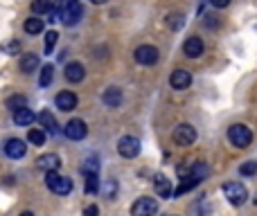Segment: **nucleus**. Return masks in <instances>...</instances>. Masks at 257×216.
Instances as JSON below:
<instances>
[{
  "mask_svg": "<svg viewBox=\"0 0 257 216\" xmlns=\"http://www.w3.org/2000/svg\"><path fill=\"white\" fill-rule=\"evenodd\" d=\"M45 184L50 192L59 194V196H68L72 192V180L66 176H59L57 171H45Z\"/></svg>",
  "mask_w": 257,
  "mask_h": 216,
  "instance_id": "1",
  "label": "nucleus"
},
{
  "mask_svg": "<svg viewBox=\"0 0 257 216\" xmlns=\"http://www.w3.org/2000/svg\"><path fill=\"white\" fill-rule=\"evenodd\" d=\"M81 16H84V9H81L79 0H68V2L61 7V12H59V20L68 27L77 25V22L81 20Z\"/></svg>",
  "mask_w": 257,
  "mask_h": 216,
  "instance_id": "2",
  "label": "nucleus"
},
{
  "mask_svg": "<svg viewBox=\"0 0 257 216\" xmlns=\"http://www.w3.org/2000/svg\"><path fill=\"white\" fill-rule=\"evenodd\" d=\"M228 138H230V142H232L237 148H246V146H250V142H252L250 128H248V126H243V124H232V126H230V128H228Z\"/></svg>",
  "mask_w": 257,
  "mask_h": 216,
  "instance_id": "3",
  "label": "nucleus"
},
{
  "mask_svg": "<svg viewBox=\"0 0 257 216\" xmlns=\"http://www.w3.org/2000/svg\"><path fill=\"white\" fill-rule=\"evenodd\" d=\"M221 189H223V196L228 198L230 205H243L246 198H248V189L243 187L241 182H228V184H223Z\"/></svg>",
  "mask_w": 257,
  "mask_h": 216,
  "instance_id": "4",
  "label": "nucleus"
},
{
  "mask_svg": "<svg viewBox=\"0 0 257 216\" xmlns=\"http://www.w3.org/2000/svg\"><path fill=\"white\" fill-rule=\"evenodd\" d=\"M174 142L178 146H189L196 142V128L192 124H178L174 128Z\"/></svg>",
  "mask_w": 257,
  "mask_h": 216,
  "instance_id": "5",
  "label": "nucleus"
},
{
  "mask_svg": "<svg viewBox=\"0 0 257 216\" xmlns=\"http://www.w3.org/2000/svg\"><path fill=\"white\" fill-rule=\"evenodd\" d=\"M158 212V200L156 198H138V200L131 205V214L133 216H149V214H156Z\"/></svg>",
  "mask_w": 257,
  "mask_h": 216,
  "instance_id": "6",
  "label": "nucleus"
},
{
  "mask_svg": "<svg viewBox=\"0 0 257 216\" xmlns=\"http://www.w3.org/2000/svg\"><path fill=\"white\" fill-rule=\"evenodd\" d=\"M117 153L122 158H135L140 153V140L133 138V135H124L117 142Z\"/></svg>",
  "mask_w": 257,
  "mask_h": 216,
  "instance_id": "7",
  "label": "nucleus"
},
{
  "mask_svg": "<svg viewBox=\"0 0 257 216\" xmlns=\"http://www.w3.org/2000/svg\"><path fill=\"white\" fill-rule=\"evenodd\" d=\"M63 133H66L68 140H84L88 135V126H86L84 120H70L63 126Z\"/></svg>",
  "mask_w": 257,
  "mask_h": 216,
  "instance_id": "8",
  "label": "nucleus"
},
{
  "mask_svg": "<svg viewBox=\"0 0 257 216\" xmlns=\"http://www.w3.org/2000/svg\"><path fill=\"white\" fill-rule=\"evenodd\" d=\"M135 61L142 63V66H153L158 61V50L153 45H140L135 50Z\"/></svg>",
  "mask_w": 257,
  "mask_h": 216,
  "instance_id": "9",
  "label": "nucleus"
},
{
  "mask_svg": "<svg viewBox=\"0 0 257 216\" xmlns=\"http://www.w3.org/2000/svg\"><path fill=\"white\" fill-rule=\"evenodd\" d=\"M54 104H57L59 110H75L77 108V94L70 92V90H63V92H59L57 97H54Z\"/></svg>",
  "mask_w": 257,
  "mask_h": 216,
  "instance_id": "10",
  "label": "nucleus"
},
{
  "mask_svg": "<svg viewBox=\"0 0 257 216\" xmlns=\"http://www.w3.org/2000/svg\"><path fill=\"white\" fill-rule=\"evenodd\" d=\"M27 151V144L23 142V140L14 138V140H7V144H5V153H7L9 158H14V160H18V158H23Z\"/></svg>",
  "mask_w": 257,
  "mask_h": 216,
  "instance_id": "11",
  "label": "nucleus"
},
{
  "mask_svg": "<svg viewBox=\"0 0 257 216\" xmlns=\"http://www.w3.org/2000/svg\"><path fill=\"white\" fill-rule=\"evenodd\" d=\"M183 52H185V56H189V58H198L203 54V40L198 38V36H189L183 45Z\"/></svg>",
  "mask_w": 257,
  "mask_h": 216,
  "instance_id": "12",
  "label": "nucleus"
},
{
  "mask_svg": "<svg viewBox=\"0 0 257 216\" xmlns=\"http://www.w3.org/2000/svg\"><path fill=\"white\" fill-rule=\"evenodd\" d=\"M169 84H171V88H176V90H185L192 84V74H189L187 70H176V72H171Z\"/></svg>",
  "mask_w": 257,
  "mask_h": 216,
  "instance_id": "13",
  "label": "nucleus"
},
{
  "mask_svg": "<svg viewBox=\"0 0 257 216\" xmlns=\"http://www.w3.org/2000/svg\"><path fill=\"white\" fill-rule=\"evenodd\" d=\"M36 166L43 171H57L59 166H61V160H59L57 153H45V156H41L39 160H36Z\"/></svg>",
  "mask_w": 257,
  "mask_h": 216,
  "instance_id": "14",
  "label": "nucleus"
},
{
  "mask_svg": "<svg viewBox=\"0 0 257 216\" xmlns=\"http://www.w3.org/2000/svg\"><path fill=\"white\" fill-rule=\"evenodd\" d=\"M84 76H86V70H84V66H81V63L72 61V63H68V66H66V79L70 81V84H79Z\"/></svg>",
  "mask_w": 257,
  "mask_h": 216,
  "instance_id": "15",
  "label": "nucleus"
},
{
  "mask_svg": "<svg viewBox=\"0 0 257 216\" xmlns=\"http://www.w3.org/2000/svg\"><path fill=\"white\" fill-rule=\"evenodd\" d=\"M34 120H36V115L27 106H21L14 110V124L16 126H30Z\"/></svg>",
  "mask_w": 257,
  "mask_h": 216,
  "instance_id": "16",
  "label": "nucleus"
},
{
  "mask_svg": "<svg viewBox=\"0 0 257 216\" xmlns=\"http://www.w3.org/2000/svg\"><path fill=\"white\" fill-rule=\"evenodd\" d=\"M201 182V178H196V176H183V182L178 184V187L174 189V192H171V198L174 196H183V194H187V192H192L194 187H196V184Z\"/></svg>",
  "mask_w": 257,
  "mask_h": 216,
  "instance_id": "17",
  "label": "nucleus"
},
{
  "mask_svg": "<svg viewBox=\"0 0 257 216\" xmlns=\"http://www.w3.org/2000/svg\"><path fill=\"white\" fill-rule=\"evenodd\" d=\"M102 102L106 104V106H111V108H117L122 104V90L115 88V86L106 88L104 90V94H102Z\"/></svg>",
  "mask_w": 257,
  "mask_h": 216,
  "instance_id": "18",
  "label": "nucleus"
},
{
  "mask_svg": "<svg viewBox=\"0 0 257 216\" xmlns=\"http://www.w3.org/2000/svg\"><path fill=\"white\" fill-rule=\"evenodd\" d=\"M36 120L41 122V124L45 126V130H48L50 135H57L59 133V124H57V120H54V115L50 110H43V112H39V117Z\"/></svg>",
  "mask_w": 257,
  "mask_h": 216,
  "instance_id": "19",
  "label": "nucleus"
},
{
  "mask_svg": "<svg viewBox=\"0 0 257 216\" xmlns=\"http://www.w3.org/2000/svg\"><path fill=\"white\" fill-rule=\"evenodd\" d=\"M156 189L162 198H171V180H167L162 174L156 176Z\"/></svg>",
  "mask_w": 257,
  "mask_h": 216,
  "instance_id": "20",
  "label": "nucleus"
},
{
  "mask_svg": "<svg viewBox=\"0 0 257 216\" xmlns=\"http://www.w3.org/2000/svg\"><path fill=\"white\" fill-rule=\"evenodd\" d=\"M36 68H39V56H36V54H25V56L21 58V70L25 72V74L34 72Z\"/></svg>",
  "mask_w": 257,
  "mask_h": 216,
  "instance_id": "21",
  "label": "nucleus"
},
{
  "mask_svg": "<svg viewBox=\"0 0 257 216\" xmlns=\"http://www.w3.org/2000/svg\"><path fill=\"white\" fill-rule=\"evenodd\" d=\"M27 140H30L34 146H43V144H45V130L30 128V130H27Z\"/></svg>",
  "mask_w": 257,
  "mask_h": 216,
  "instance_id": "22",
  "label": "nucleus"
},
{
  "mask_svg": "<svg viewBox=\"0 0 257 216\" xmlns=\"http://www.w3.org/2000/svg\"><path fill=\"white\" fill-rule=\"evenodd\" d=\"M25 32L27 34H41V32H43V20H41V18H27Z\"/></svg>",
  "mask_w": 257,
  "mask_h": 216,
  "instance_id": "23",
  "label": "nucleus"
},
{
  "mask_svg": "<svg viewBox=\"0 0 257 216\" xmlns=\"http://www.w3.org/2000/svg\"><path fill=\"white\" fill-rule=\"evenodd\" d=\"M52 76H54V68L52 66H43L41 76H39V86H41V88H45V86L52 84Z\"/></svg>",
  "mask_w": 257,
  "mask_h": 216,
  "instance_id": "24",
  "label": "nucleus"
},
{
  "mask_svg": "<svg viewBox=\"0 0 257 216\" xmlns=\"http://www.w3.org/2000/svg\"><path fill=\"white\" fill-rule=\"evenodd\" d=\"M99 178H97V174H86V192L88 194H97L99 192Z\"/></svg>",
  "mask_w": 257,
  "mask_h": 216,
  "instance_id": "25",
  "label": "nucleus"
},
{
  "mask_svg": "<svg viewBox=\"0 0 257 216\" xmlns=\"http://www.w3.org/2000/svg\"><path fill=\"white\" fill-rule=\"evenodd\" d=\"M52 9V0H34L32 2V12L34 14H48Z\"/></svg>",
  "mask_w": 257,
  "mask_h": 216,
  "instance_id": "26",
  "label": "nucleus"
},
{
  "mask_svg": "<svg viewBox=\"0 0 257 216\" xmlns=\"http://www.w3.org/2000/svg\"><path fill=\"white\" fill-rule=\"evenodd\" d=\"M81 171H84V174H99V160H97V158H93V156H90L88 160L84 162V166H81Z\"/></svg>",
  "mask_w": 257,
  "mask_h": 216,
  "instance_id": "27",
  "label": "nucleus"
},
{
  "mask_svg": "<svg viewBox=\"0 0 257 216\" xmlns=\"http://www.w3.org/2000/svg\"><path fill=\"white\" fill-rule=\"evenodd\" d=\"M189 174H192V176H196V178H205V176H207V164H205V162H194V164L192 166H189Z\"/></svg>",
  "mask_w": 257,
  "mask_h": 216,
  "instance_id": "28",
  "label": "nucleus"
},
{
  "mask_svg": "<svg viewBox=\"0 0 257 216\" xmlns=\"http://www.w3.org/2000/svg\"><path fill=\"white\" fill-rule=\"evenodd\" d=\"M183 22H185L183 14H169V16H167V25H169L171 30H180Z\"/></svg>",
  "mask_w": 257,
  "mask_h": 216,
  "instance_id": "29",
  "label": "nucleus"
},
{
  "mask_svg": "<svg viewBox=\"0 0 257 216\" xmlns=\"http://www.w3.org/2000/svg\"><path fill=\"white\" fill-rule=\"evenodd\" d=\"M239 174L241 176H255L257 174V160H248L239 166Z\"/></svg>",
  "mask_w": 257,
  "mask_h": 216,
  "instance_id": "30",
  "label": "nucleus"
},
{
  "mask_svg": "<svg viewBox=\"0 0 257 216\" xmlns=\"http://www.w3.org/2000/svg\"><path fill=\"white\" fill-rule=\"evenodd\" d=\"M21 106H27V99L23 97V94H14V97L7 99V108H12V110H16V108Z\"/></svg>",
  "mask_w": 257,
  "mask_h": 216,
  "instance_id": "31",
  "label": "nucleus"
},
{
  "mask_svg": "<svg viewBox=\"0 0 257 216\" xmlns=\"http://www.w3.org/2000/svg\"><path fill=\"white\" fill-rule=\"evenodd\" d=\"M57 38H59V34L54 30L45 34V54H50L54 50V45H57Z\"/></svg>",
  "mask_w": 257,
  "mask_h": 216,
  "instance_id": "32",
  "label": "nucleus"
},
{
  "mask_svg": "<svg viewBox=\"0 0 257 216\" xmlns=\"http://www.w3.org/2000/svg\"><path fill=\"white\" fill-rule=\"evenodd\" d=\"M104 192H106V196H108V198H113V196H115V182H106Z\"/></svg>",
  "mask_w": 257,
  "mask_h": 216,
  "instance_id": "33",
  "label": "nucleus"
},
{
  "mask_svg": "<svg viewBox=\"0 0 257 216\" xmlns=\"http://www.w3.org/2000/svg\"><path fill=\"white\" fill-rule=\"evenodd\" d=\"M210 2H212V7L223 9V7H228V4H230V0H210Z\"/></svg>",
  "mask_w": 257,
  "mask_h": 216,
  "instance_id": "34",
  "label": "nucleus"
},
{
  "mask_svg": "<svg viewBox=\"0 0 257 216\" xmlns=\"http://www.w3.org/2000/svg\"><path fill=\"white\" fill-rule=\"evenodd\" d=\"M214 18H216V16H205V20H203V22H205V27H207V25H210V27H216V25H219Z\"/></svg>",
  "mask_w": 257,
  "mask_h": 216,
  "instance_id": "35",
  "label": "nucleus"
},
{
  "mask_svg": "<svg viewBox=\"0 0 257 216\" xmlns=\"http://www.w3.org/2000/svg\"><path fill=\"white\" fill-rule=\"evenodd\" d=\"M7 52H18V43H9L7 45Z\"/></svg>",
  "mask_w": 257,
  "mask_h": 216,
  "instance_id": "36",
  "label": "nucleus"
},
{
  "mask_svg": "<svg viewBox=\"0 0 257 216\" xmlns=\"http://www.w3.org/2000/svg\"><path fill=\"white\" fill-rule=\"evenodd\" d=\"M97 212H99V210H97V207H95V205H90V207H88V210H86V214H90V216H93V214H97Z\"/></svg>",
  "mask_w": 257,
  "mask_h": 216,
  "instance_id": "37",
  "label": "nucleus"
},
{
  "mask_svg": "<svg viewBox=\"0 0 257 216\" xmlns=\"http://www.w3.org/2000/svg\"><path fill=\"white\" fill-rule=\"evenodd\" d=\"M90 2H95V4H106L108 0H90Z\"/></svg>",
  "mask_w": 257,
  "mask_h": 216,
  "instance_id": "38",
  "label": "nucleus"
}]
</instances>
